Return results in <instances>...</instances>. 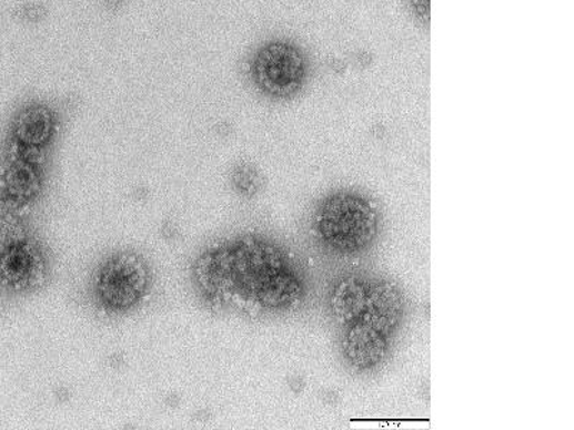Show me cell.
<instances>
[{
  "label": "cell",
  "instance_id": "cell-1",
  "mask_svg": "<svg viewBox=\"0 0 574 430\" xmlns=\"http://www.w3.org/2000/svg\"><path fill=\"white\" fill-rule=\"evenodd\" d=\"M238 290L266 307L296 301L302 285L289 270L281 253L256 238H244L233 250Z\"/></svg>",
  "mask_w": 574,
  "mask_h": 430
},
{
  "label": "cell",
  "instance_id": "cell-2",
  "mask_svg": "<svg viewBox=\"0 0 574 430\" xmlns=\"http://www.w3.org/2000/svg\"><path fill=\"white\" fill-rule=\"evenodd\" d=\"M316 226L329 246L343 253L358 252L374 239L376 214L361 198L340 194L323 205Z\"/></svg>",
  "mask_w": 574,
  "mask_h": 430
},
{
  "label": "cell",
  "instance_id": "cell-3",
  "mask_svg": "<svg viewBox=\"0 0 574 430\" xmlns=\"http://www.w3.org/2000/svg\"><path fill=\"white\" fill-rule=\"evenodd\" d=\"M149 286L145 263L134 253H120L108 260L98 277V293L108 307L130 309Z\"/></svg>",
  "mask_w": 574,
  "mask_h": 430
},
{
  "label": "cell",
  "instance_id": "cell-4",
  "mask_svg": "<svg viewBox=\"0 0 574 430\" xmlns=\"http://www.w3.org/2000/svg\"><path fill=\"white\" fill-rule=\"evenodd\" d=\"M305 65L301 53L288 45H270L259 53L254 73L264 91L291 94L301 84Z\"/></svg>",
  "mask_w": 574,
  "mask_h": 430
},
{
  "label": "cell",
  "instance_id": "cell-5",
  "mask_svg": "<svg viewBox=\"0 0 574 430\" xmlns=\"http://www.w3.org/2000/svg\"><path fill=\"white\" fill-rule=\"evenodd\" d=\"M195 281L208 299L225 301L238 291L234 275L233 250L228 247L213 248L195 263Z\"/></svg>",
  "mask_w": 574,
  "mask_h": 430
},
{
  "label": "cell",
  "instance_id": "cell-6",
  "mask_svg": "<svg viewBox=\"0 0 574 430\" xmlns=\"http://www.w3.org/2000/svg\"><path fill=\"white\" fill-rule=\"evenodd\" d=\"M0 276L7 285L18 290L41 285L46 276L42 254L23 239L12 244L0 257Z\"/></svg>",
  "mask_w": 574,
  "mask_h": 430
},
{
  "label": "cell",
  "instance_id": "cell-7",
  "mask_svg": "<svg viewBox=\"0 0 574 430\" xmlns=\"http://www.w3.org/2000/svg\"><path fill=\"white\" fill-rule=\"evenodd\" d=\"M402 307L404 303L399 287L394 283H381L367 290L365 309L358 320L390 337L399 326Z\"/></svg>",
  "mask_w": 574,
  "mask_h": 430
},
{
  "label": "cell",
  "instance_id": "cell-8",
  "mask_svg": "<svg viewBox=\"0 0 574 430\" xmlns=\"http://www.w3.org/2000/svg\"><path fill=\"white\" fill-rule=\"evenodd\" d=\"M387 337L364 321L352 322L343 341V350L353 366L360 369L372 368L380 364L386 354Z\"/></svg>",
  "mask_w": 574,
  "mask_h": 430
},
{
  "label": "cell",
  "instance_id": "cell-9",
  "mask_svg": "<svg viewBox=\"0 0 574 430\" xmlns=\"http://www.w3.org/2000/svg\"><path fill=\"white\" fill-rule=\"evenodd\" d=\"M52 112L42 105H32L23 110L14 122V136L19 143L29 149L46 145L53 134Z\"/></svg>",
  "mask_w": 574,
  "mask_h": 430
},
{
  "label": "cell",
  "instance_id": "cell-10",
  "mask_svg": "<svg viewBox=\"0 0 574 430\" xmlns=\"http://www.w3.org/2000/svg\"><path fill=\"white\" fill-rule=\"evenodd\" d=\"M367 290L355 277L345 278L333 291L331 306L341 325L351 326L365 309Z\"/></svg>",
  "mask_w": 574,
  "mask_h": 430
},
{
  "label": "cell",
  "instance_id": "cell-11",
  "mask_svg": "<svg viewBox=\"0 0 574 430\" xmlns=\"http://www.w3.org/2000/svg\"><path fill=\"white\" fill-rule=\"evenodd\" d=\"M3 184L8 194L18 202H27V199L36 197L41 188V174H39L36 161H14L11 168L4 174Z\"/></svg>",
  "mask_w": 574,
  "mask_h": 430
},
{
  "label": "cell",
  "instance_id": "cell-12",
  "mask_svg": "<svg viewBox=\"0 0 574 430\" xmlns=\"http://www.w3.org/2000/svg\"><path fill=\"white\" fill-rule=\"evenodd\" d=\"M233 183L240 193L253 195L262 187V177H260L259 171L252 167V165L242 164L234 170Z\"/></svg>",
  "mask_w": 574,
  "mask_h": 430
}]
</instances>
